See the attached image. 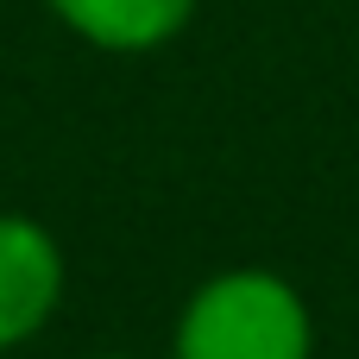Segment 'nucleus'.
Listing matches in <instances>:
<instances>
[{"mask_svg": "<svg viewBox=\"0 0 359 359\" xmlns=\"http://www.w3.org/2000/svg\"><path fill=\"white\" fill-rule=\"evenodd\" d=\"M170 359H316V322L290 278L240 265L183 303Z\"/></svg>", "mask_w": 359, "mask_h": 359, "instance_id": "f257e3e1", "label": "nucleus"}, {"mask_svg": "<svg viewBox=\"0 0 359 359\" xmlns=\"http://www.w3.org/2000/svg\"><path fill=\"white\" fill-rule=\"evenodd\" d=\"M63 303V252L32 215H0V353L44 334Z\"/></svg>", "mask_w": 359, "mask_h": 359, "instance_id": "f03ea898", "label": "nucleus"}, {"mask_svg": "<svg viewBox=\"0 0 359 359\" xmlns=\"http://www.w3.org/2000/svg\"><path fill=\"white\" fill-rule=\"evenodd\" d=\"M50 19L63 32H76L82 44L95 50H114V57H139V50H158L170 44L202 0H44Z\"/></svg>", "mask_w": 359, "mask_h": 359, "instance_id": "7ed1b4c3", "label": "nucleus"}, {"mask_svg": "<svg viewBox=\"0 0 359 359\" xmlns=\"http://www.w3.org/2000/svg\"><path fill=\"white\" fill-rule=\"evenodd\" d=\"M101 359H126V353H101Z\"/></svg>", "mask_w": 359, "mask_h": 359, "instance_id": "20e7f679", "label": "nucleus"}]
</instances>
